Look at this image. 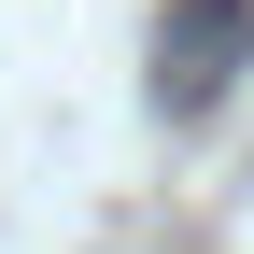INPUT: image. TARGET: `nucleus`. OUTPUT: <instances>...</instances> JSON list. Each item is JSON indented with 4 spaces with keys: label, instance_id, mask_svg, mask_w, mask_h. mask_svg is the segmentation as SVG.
Masks as SVG:
<instances>
[{
    "label": "nucleus",
    "instance_id": "nucleus-1",
    "mask_svg": "<svg viewBox=\"0 0 254 254\" xmlns=\"http://www.w3.org/2000/svg\"><path fill=\"white\" fill-rule=\"evenodd\" d=\"M240 71H254V0H170L155 14V113L170 127H198Z\"/></svg>",
    "mask_w": 254,
    "mask_h": 254
}]
</instances>
